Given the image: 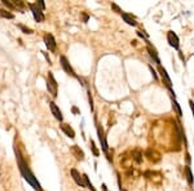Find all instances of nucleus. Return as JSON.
Listing matches in <instances>:
<instances>
[{"mask_svg": "<svg viewBox=\"0 0 194 191\" xmlns=\"http://www.w3.org/2000/svg\"><path fill=\"white\" fill-rule=\"evenodd\" d=\"M173 107L176 109V111H177V115L179 116H182V112H181V109H180V106H179V103H177L176 101H173Z\"/></svg>", "mask_w": 194, "mask_h": 191, "instance_id": "23", "label": "nucleus"}, {"mask_svg": "<svg viewBox=\"0 0 194 191\" xmlns=\"http://www.w3.org/2000/svg\"><path fill=\"white\" fill-rule=\"evenodd\" d=\"M83 181H84V185H85V187H87V189H89L91 191H96V189L93 187L92 182L89 181V178H88L87 174H83Z\"/></svg>", "mask_w": 194, "mask_h": 191, "instance_id": "17", "label": "nucleus"}, {"mask_svg": "<svg viewBox=\"0 0 194 191\" xmlns=\"http://www.w3.org/2000/svg\"><path fill=\"white\" fill-rule=\"evenodd\" d=\"M148 52H149V56H150L151 58H153V61H154V62L159 65V63H160V61H159V58H158V56H157V51H155V49L150 45V44H148Z\"/></svg>", "mask_w": 194, "mask_h": 191, "instance_id": "14", "label": "nucleus"}, {"mask_svg": "<svg viewBox=\"0 0 194 191\" xmlns=\"http://www.w3.org/2000/svg\"><path fill=\"white\" fill-rule=\"evenodd\" d=\"M88 99H89V106H91V110H93V99H92V94L91 92L88 90Z\"/></svg>", "mask_w": 194, "mask_h": 191, "instance_id": "25", "label": "nucleus"}, {"mask_svg": "<svg viewBox=\"0 0 194 191\" xmlns=\"http://www.w3.org/2000/svg\"><path fill=\"white\" fill-rule=\"evenodd\" d=\"M0 17L7 18V19H13L14 18V14L10 13V12H8V10H5V9H0Z\"/></svg>", "mask_w": 194, "mask_h": 191, "instance_id": "18", "label": "nucleus"}, {"mask_svg": "<svg viewBox=\"0 0 194 191\" xmlns=\"http://www.w3.org/2000/svg\"><path fill=\"white\" fill-rule=\"evenodd\" d=\"M3 4H4L7 8H9V9H14L16 8V5L13 4L12 1H8V0H3Z\"/></svg>", "mask_w": 194, "mask_h": 191, "instance_id": "21", "label": "nucleus"}, {"mask_svg": "<svg viewBox=\"0 0 194 191\" xmlns=\"http://www.w3.org/2000/svg\"><path fill=\"white\" fill-rule=\"evenodd\" d=\"M111 8H113V9L115 10L116 13H120V14H122V13H123V12H122V9H120V8L118 7V5L115 4V3H111Z\"/></svg>", "mask_w": 194, "mask_h": 191, "instance_id": "24", "label": "nucleus"}, {"mask_svg": "<svg viewBox=\"0 0 194 191\" xmlns=\"http://www.w3.org/2000/svg\"><path fill=\"white\" fill-rule=\"evenodd\" d=\"M57 88H58V84H57L56 79H54L53 74H52V73H48V81H47V89H48V92L51 93L52 97H54V98L57 97Z\"/></svg>", "mask_w": 194, "mask_h": 191, "instance_id": "2", "label": "nucleus"}, {"mask_svg": "<svg viewBox=\"0 0 194 191\" xmlns=\"http://www.w3.org/2000/svg\"><path fill=\"white\" fill-rule=\"evenodd\" d=\"M185 172H186V178H188V182H189V185L192 186V185L194 183V181H193V174H192V170H190V168L189 167H186L185 168Z\"/></svg>", "mask_w": 194, "mask_h": 191, "instance_id": "19", "label": "nucleus"}, {"mask_svg": "<svg viewBox=\"0 0 194 191\" xmlns=\"http://www.w3.org/2000/svg\"><path fill=\"white\" fill-rule=\"evenodd\" d=\"M49 107H51V111H52V114H53L54 118H56L58 121H62L63 116H62V112H61L60 107H58L54 102H49Z\"/></svg>", "mask_w": 194, "mask_h": 191, "instance_id": "7", "label": "nucleus"}, {"mask_svg": "<svg viewBox=\"0 0 194 191\" xmlns=\"http://www.w3.org/2000/svg\"><path fill=\"white\" fill-rule=\"evenodd\" d=\"M16 156H17L18 169H19V172H21L22 177H23V178L26 179L27 182H29L30 186L34 187V190H36V191H43V187H41V185L39 183V181L36 179V177H35L34 173L30 170V168L27 167L26 162L23 160V157L21 156V154H19L17 150H16Z\"/></svg>", "mask_w": 194, "mask_h": 191, "instance_id": "1", "label": "nucleus"}, {"mask_svg": "<svg viewBox=\"0 0 194 191\" xmlns=\"http://www.w3.org/2000/svg\"><path fill=\"white\" fill-rule=\"evenodd\" d=\"M29 7H30V9H31L32 14H34L35 21H36V22H43L44 21V14H43V12H41L43 9H40L38 4H29Z\"/></svg>", "mask_w": 194, "mask_h": 191, "instance_id": "4", "label": "nucleus"}, {"mask_svg": "<svg viewBox=\"0 0 194 191\" xmlns=\"http://www.w3.org/2000/svg\"><path fill=\"white\" fill-rule=\"evenodd\" d=\"M83 21H84V22L88 21V16L87 14H83Z\"/></svg>", "mask_w": 194, "mask_h": 191, "instance_id": "31", "label": "nucleus"}, {"mask_svg": "<svg viewBox=\"0 0 194 191\" xmlns=\"http://www.w3.org/2000/svg\"><path fill=\"white\" fill-rule=\"evenodd\" d=\"M150 71H151V74H153V76H154V79H158V76H157V74H155V71H154V68L150 66Z\"/></svg>", "mask_w": 194, "mask_h": 191, "instance_id": "30", "label": "nucleus"}, {"mask_svg": "<svg viewBox=\"0 0 194 191\" xmlns=\"http://www.w3.org/2000/svg\"><path fill=\"white\" fill-rule=\"evenodd\" d=\"M189 105H190V109H192V111H193V115H194V102L190 99L189 101Z\"/></svg>", "mask_w": 194, "mask_h": 191, "instance_id": "29", "label": "nucleus"}, {"mask_svg": "<svg viewBox=\"0 0 194 191\" xmlns=\"http://www.w3.org/2000/svg\"><path fill=\"white\" fill-rule=\"evenodd\" d=\"M122 18L124 19V22H127V23L129 25V26H136V21L135 18L132 17V16H129L128 13H122Z\"/></svg>", "mask_w": 194, "mask_h": 191, "instance_id": "15", "label": "nucleus"}, {"mask_svg": "<svg viewBox=\"0 0 194 191\" xmlns=\"http://www.w3.org/2000/svg\"><path fill=\"white\" fill-rule=\"evenodd\" d=\"M17 26L22 30V32H23V34H32V30H31V29H29V27L23 26V25H17Z\"/></svg>", "mask_w": 194, "mask_h": 191, "instance_id": "20", "label": "nucleus"}, {"mask_svg": "<svg viewBox=\"0 0 194 191\" xmlns=\"http://www.w3.org/2000/svg\"><path fill=\"white\" fill-rule=\"evenodd\" d=\"M97 133H98V138H100V142H101L102 150L106 153V151H107V143H106V140H105V136H104V132H102V128H100V125H97Z\"/></svg>", "mask_w": 194, "mask_h": 191, "instance_id": "11", "label": "nucleus"}, {"mask_svg": "<svg viewBox=\"0 0 194 191\" xmlns=\"http://www.w3.org/2000/svg\"><path fill=\"white\" fill-rule=\"evenodd\" d=\"M44 43H45V47H47L48 51L56 52L57 44H56V40H54V38H53V35H52V34H45V35H44Z\"/></svg>", "mask_w": 194, "mask_h": 191, "instance_id": "3", "label": "nucleus"}, {"mask_svg": "<svg viewBox=\"0 0 194 191\" xmlns=\"http://www.w3.org/2000/svg\"><path fill=\"white\" fill-rule=\"evenodd\" d=\"M41 53H43V56H44V57H45V60H47V61H48V63H49V65H52V61H51V58H49V57H48V54H47V53H45V52H41Z\"/></svg>", "mask_w": 194, "mask_h": 191, "instance_id": "28", "label": "nucleus"}, {"mask_svg": "<svg viewBox=\"0 0 194 191\" xmlns=\"http://www.w3.org/2000/svg\"><path fill=\"white\" fill-rule=\"evenodd\" d=\"M102 189H104V191H107V189H106V185H102Z\"/></svg>", "mask_w": 194, "mask_h": 191, "instance_id": "33", "label": "nucleus"}, {"mask_svg": "<svg viewBox=\"0 0 194 191\" xmlns=\"http://www.w3.org/2000/svg\"><path fill=\"white\" fill-rule=\"evenodd\" d=\"M60 61H61V66H62V68L65 70V73H66V74H69V75H71V76H75V77H78V76H76V74H75V71L73 70L71 65L69 63L67 58H66L65 56H61Z\"/></svg>", "mask_w": 194, "mask_h": 191, "instance_id": "5", "label": "nucleus"}, {"mask_svg": "<svg viewBox=\"0 0 194 191\" xmlns=\"http://www.w3.org/2000/svg\"><path fill=\"white\" fill-rule=\"evenodd\" d=\"M13 4L16 5V8H23V3L22 1H18V0H14V1H13Z\"/></svg>", "mask_w": 194, "mask_h": 191, "instance_id": "26", "label": "nucleus"}, {"mask_svg": "<svg viewBox=\"0 0 194 191\" xmlns=\"http://www.w3.org/2000/svg\"><path fill=\"white\" fill-rule=\"evenodd\" d=\"M146 156H148V159L150 160V162H158V160L160 159L159 154L155 153V151L151 150V149H149V150L146 151Z\"/></svg>", "mask_w": 194, "mask_h": 191, "instance_id": "13", "label": "nucleus"}, {"mask_svg": "<svg viewBox=\"0 0 194 191\" xmlns=\"http://www.w3.org/2000/svg\"><path fill=\"white\" fill-rule=\"evenodd\" d=\"M70 173H71V177H73L74 182H75L78 186H80V187H85L84 181H83V174L80 176V173L78 172L76 169H71V170H70Z\"/></svg>", "mask_w": 194, "mask_h": 191, "instance_id": "8", "label": "nucleus"}, {"mask_svg": "<svg viewBox=\"0 0 194 191\" xmlns=\"http://www.w3.org/2000/svg\"><path fill=\"white\" fill-rule=\"evenodd\" d=\"M70 150H71V153H73L74 156H75V159H76V160H79V162L84 160V153H83V150L79 147V146L73 145V146L70 147Z\"/></svg>", "mask_w": 194, "mask_h": 191, "instance_id": "10", "label": "nucleus"}, {"mask_svg": "<svg viewBox=\"0 0 194 191\" xmlns=\"http://www.w3.org/2000/svg\"><path fill=\"white\" fill-rule=\"evenodd\" d=\"M91 149H92V151H93V154H95V156H98L100 153H98V150H97V147H96L95 142H93L92 140H91Z\"/></svg>", "mask_w": 194, "mask_h": 191, "instance_id": "22", "label": "nucleus"}, {"mask_svg": "<svg viewBox=\"0 0 194 191\" xmlns=\"http://www.w3.org/2000/svg\"><path fill=\"white\" fill-rule=\"evenodd\" d=\"M158 70H159L160 75H162V79L164 80V83H166V85H167V88L171 90V93H172V94H173V97H175V92L172 90V88H171V84H172V83H171V79H170V76H168L167 71H166L164 68H163L160 65H158Z\"/></svg>", "mask_w": 194, "mask_h": 191, "instance_id": "6", "label": "nucleus"}, {"mask_svg": "<svg viewBox=\"0 0 194 191\" xmlns=\"http://www.w3.org/2000/svg\"><path fill=\"white\" fill-rule=\"evenodd\" d=\"M61 129H62V132L67 136V137H70V138L75 137V132H74V129L71 128L70 125H67V124H62V125H61Z\"/></svg>", "mask_w": 194, "mask_h": 191, "instance_id": "12", "label": "nucleus"}, {"mask_svg": "<svg viewBox=\"0 0 194 191\" xmlns=\"http://www.w3.org/2000/svg\"><path fill=\"white\" fill-rule=\"evenodd\" d=\"M36 4L40 7V9H45V4H44V1L43 0H39V1L36 3Z\"/></svg>", "mask_w": 194, "mask_h": 191, "instance_id": "27", "label": "nucleus"}, {"mask_svg": "<svg viewBox=\"0 0 194 191\" xmlns=\"http://www.w3.org/2000/svg\"><path fill=\"white\" fill-rule=\"evenodd\" d=\"M167 40L171 47H173L175 49H179V38H177V35L173 31L167 32Z\"/></svg>", "mask_w": 194, "mask_h": 191, "instance_id": "9", "label": "nucleus"}, {"mask_svg": "<svg viewBox=\"0 0 194 191\" xmlns=\"http://www.w3.org/2000/svg\"><path fill=\"white\" fill-rule=\"evenodd\" d=\"M132 157L135 159V162L137 163V164H140V163L142 162V154H141L138 150H133V151H132Z\"/></svg>", "mask_w": 194, "mask_h": 191, "instance_id": "16", "label": "nucleus"}, {"mask_svg": "<svg viewBox=\"0 0 194 191\" xmlns=\"http://www.w3.org/2000/svg\"><path fill=\"white\" fill-rule=\"evenodd\" d=\"M73 111L75 112V114H78V112H79V111H78V109H76V107H73Z\"/></svg>", "mask_w": 194, "mask_h": 191, "instance_id": "32", "label": "nucleus"}]
</instances>
